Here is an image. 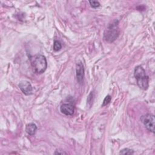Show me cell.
Here are the masks:
<instances>
[{"label": "cell", "instance_id": "obj_1", "mask_svg": "<svg viewBox=\"0 0 155 155\" xmlns=\"http://www.w3.org/2000/svg\"><path fill=\"white\" fill-rule=\"evenodd\" d=\"M30 62L34 70L39 74L44 73L47 67L46 58L42 54H36L31 56Z\"/></svg>", "mask_w": 155, "mask_h": 155}, {"label": "cell", "instance_id": "obj_2", "mask_svg": "<svg viewBox=\"0 0 155 155\" xmlns=\"http://www.w3.org/2000/svg\"><path fill=\"white\" fill-rule=\"evenodd\" d=\"M134 75L137 80V84L139 87L143 90L148 88V76H147L145 70L142 67L139 65L135 67Z\"/></svg>", "mask_w": 155, "mask_h": 155}, {"label": "cell", "instance_id": "obj_3", "mask_svg": "<svg viewBox=\"0 0 155 155\" xmlns=\"http://www.w3.org/2000/svg\"><path fill=\"white\" fill-rule=\"evenodd\" d=\"M120 31L118 27V21H114L109 24L104 31V39L108 42H113L118 37Z\"/></svg>", "mask_w": 155, "mask_h": 155}, {"label": "cell", "instance_id": "obj_4", "mask_svg": "<svg viewBox=\"0 0 155 155\" xmlns=\"http://www.w3.org/2000/svg\"><path fill=\"white\" fill-rule=\"evenodd\" d=\"M141 120L146 128L152 132L154 133V122H155V118L154 116L151 114H147L141 117Z\"/></svg>", "mask_w": 155, "mask_h": 155}, {"label": "cell", "instance_id": "obj_5", "mask_svg": "<svg viewBox=\"0 0 155 155\" xmlns=\"http://www.w3.org/2000/svg\"><path fill=\"white\" fill-rule=\"evenodd\" d=\"M19 87L22 92L25 95H30L32 94L33 88L31 84L28 81L21 82L19 84Z\"/></svg>", "mask_w": 155, "mask_h": 155}, {"label": "cell", "instance_id": "obj_6", "mask_svg": "<svg viewBox=\"0 0 155 155\" xmlns=\"http://www.w3.org/2000/svg\"><path fill=\"white\" fill-rule=\"evenodd\" d=\"M76 71L77 81L79 82V84H81L82 83L84 77V68L82 62H79L77 63Z\"/></svg>", "mask_w": 155, "mask_h": 155}, {"label": "cell", "instance_id": "obj_7", "mask_svg": "<svg viewBox=\"0 0 155 155\" xmlns=\"http://www.w3.org/2000/svg\"><path fill=\"white\" fill-rule=\"evenodd\" d=\"M60 111L67 116H71L74 111V107L71 104H63L60 107Z\"/></svg>", "mask_w": 155, "mask_h": 155}, {"label": "cell", "instance_id": "obj_8", "mask_svg": "<svg viewBox=\"0 0 155 155\" xmlns=\"http://www.w3.org/2000/svg\"><path fill=\"white\" fill-rule=\"evenodd\" d=\"M37 130V127L34 123H30L26 125L25 131L29 135H34Z\"/></svg>", "mask_w": 155, "mask_h": 155}, {"label": "cell", "instance_id": "obj_9", "mask_svg": "<svg viewBox=\"0 0 155 155\" xmlns=\"http://www.w3.org/2000/svg\"><path fill=\"white\" fill-rule=\"evenodd\" d=\"M62 45L61 44L59 41H54V44H53V50L56 51H59L61 49Z\"/></svg>", "mask_w": 155, "mask_h": 155}, {"label": "cell", "instance_id": "obj_10", "mask_svg": "<svg viewBox=\"0 0 155 155\" xmlns=\"http://www.w3.org/2000/svg\"><path fill=\"white\" fill-rule=\"evenodd\" d=\"M120 154H134V151L133 150L129 149V148H124L123 150H122L120 152H119Z\"/></svg>", "mask_w": 155, "mask_h": 155}, {"label": "cell", "instance_id": "obj_11", "mask_svg": "<svg viewBox=\"0 0 155 155\" xmlns=\"http://www.w3.org/2000/svg\"><path fill=\"white\" fill-rule=\"evenodd\" d=\"M111 96L110 95H107L104 99L103 101V103L102 104V107H104V106H105L107 105V104H108L110 103V102L111 101Z\"/></svg>", "mask_w": 155, "mask_h": 155}, {"label": "cell", "instance_id": "obj_12", "mask_svg": "<svg viewBox=\"0 0 155 155\" xmlns=\"http://www.w3.org/2000/svg\"><path fill=\"white\" fill-rule=\"evenodd\" d=\"M89 3L91 7L93 8H97L100 6V3L96 1H90Z\"/></svg>", "mask_w": 155, "mask_h": 155}, {"label": "cell", "instance_id": "obj_13", "mask_svg": "<svg viewBox=\"0 0 155 155\" xmlns=\"http://www.w3.org/2000/svg\"><path fill=\"white\" fill-rule=\"evenodd\" d=\"M54 154H66L67 153L64 151L63 150H56V151L54 152Z\"/></svg>", "mask_w": 155, "mask_h": 155}]
</instances>
